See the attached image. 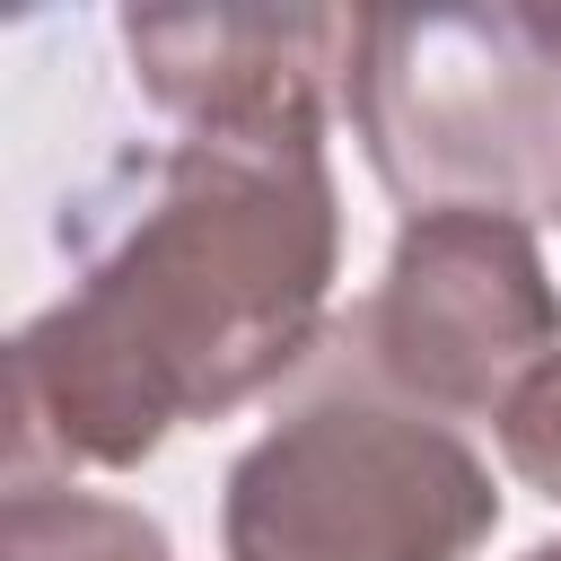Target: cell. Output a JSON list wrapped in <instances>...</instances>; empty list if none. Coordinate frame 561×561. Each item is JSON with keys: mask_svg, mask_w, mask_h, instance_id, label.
I'll use <instances>...</instances> for the list:
<instances>
[{"mask_svg": "<svg viewBox=\"0 0 561 561\" xmlns=\"http://www.w3.org/2000/svg\"><path fill=\"white\" fill-rule=\"evenodd\" d=\"M500 456H508L517 482H535L543 500H561V351L508 394V412H500Z\"/></svg>", "mask_w": 561, "mask_h": 561, "instance_id": "cell-7", "label": "cell"}, {"mask_svg": "<svg viewBox=\"0 0 561 561\" xmlns=\"http://www.w3.org/2000/svg\"><path fill=\"white\" fill-rule=\"evenodd\" d=\"M351 123L377 184L421 210H561V9L359 18Z\"/></svg>", "mask_w": 561, "mask_h": 561, "instance_id": "cell-3", "label": "cell"}, {"mask_svg": "<svg viewBox=\"0 0 561 561\" xmlns=\"http://www.w3.org/2000/svg\"><path fill=\"white\" fill-rule=\"evenodd\" d=\"M0 561H175V543L131 500H96V491H70V482H26V491H9Z\"/></svg>", "mask_w": 561, "mask_h": 561, "instance_id": "cell-6", "label": "cell"}, {"mask_svg": "<svg viewBox=\"0 0 561 561\" xmlns=\"http://www.w3.org/2000/svg\"><path fill=\"white\" fill-rule=\"evenodd\" d=\"M342 342L403 403L438 421H500L508 394L561 351V289L526 219L421 210L403 219L377 289L342 316Z\"/></svg>", "mask_w": 561, "mask_h": 561, "instance_id": "cell-4", "label": "cell"}, {"mask_svg": "<svg viewBox=\"0 0 561 561\" xmlns=\"http://www.w3.org/2000/svg\"><path fill=\"white\" fill-rule=\"evenodd\" d=\"M342 202L324 149L167 140L79 219V280L9 342V491L131 473L167 430L298 377L333 324Z\"/></svg>", "mask_w": 561, "mask_h": 561, "instance_id": "cell-1", "label": "cell"}, {"mask_svg": "<svg viewBox=\"0 0 561 561\" xmlns=\"http://www.w3.org/2000/svg\"><path fill=\"white\" fill-rule=\"evenodd\" d=\"M307 359V394L228 465V561H465L500 526V482L456 421L403 403L368 359Z\"/></svg>", "mask_w": 561, "mask_h": 561, "instance_id": "cell-2", "label": "cell"}, {"mask_svg": "<svg viewBox=\"0 0 561 561\" xmlns=\"http://www.w3.org/2000/svg\"><path fill=\"white\" fill-rule=\"evenodd\" d=\"M359 18L342 9H131L123 53L184 140L324 149L333 96H351Z\"/></svg>", "mask_w": 561, "mask_h": 561, "instance_id": "cell-5", "label": "cell"}, {"mask_svg": "<svg viewBox=\"0 0 561 561\" xmlns=\"http://www.w3.org/2000/svg\"><path fill=\"white\" fill-rule=\"evenodd\" d=\"M526 561H561V543H535V552H526Z\"/></svg>", "mask_w": 561, "mask_h": 561, "instance_id": "cell-8", "label": "cell"}]
</instances>
